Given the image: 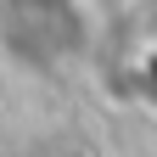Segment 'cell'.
Instances as JSON below:
<instances>
[{"label":"cell","mask_w":157,"mask_h":157,"mask_svg":"<svg viewBox=\"0 0 157 157\" xmlns=\"http://www.w3.org/2000/svg\"><path fill=\"white\" fill-rule=\"evenodd\" d=\"M129 84H135V101L157 118V45H146V51H140V62H135Z\"/></svg>","instance_id":"cell-1"}]
</instances>
